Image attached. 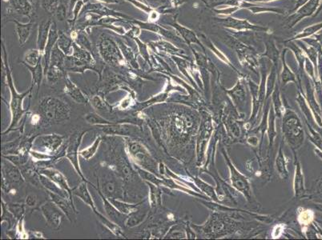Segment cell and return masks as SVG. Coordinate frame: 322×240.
Instances as JSON below:
<instances>
[{
    "mask_svg": "<svg viewBox=\"0 0 322 240\" xmlns=\"http://www.w3.org/2000/svg\"><path fill=\"white\" fill-rule=\"evenodd\" d=\"M2 56H3V70L5 72V78L7 80V85L9 87L10 92H11V101H10V109H11V113H12V122L10 125L9 128L2 132V135H6L11 131H13L14 128H16V126L18 125L19 120L22 119L23 114L27 112V110L23 109V100L32 93L33 86H31L27 91L23 93H18L16 91V87L14 86L13 80H12V71L10 69L9 64L7 60V54L6 48H5L4 43H2Z\"/></svg>",
    "mask_w": 322,
    "mask_h": 240,
    "instance_id": "6da1fadb",
    "label": "cell"
},
{
    "mask_svg": "<svg viewBox=\"0 0 322 240\" xmlns=\"http://www.w3.org/2000/svg\"><path fill=\"white\" fill-rule=\"evenodd\" d=\"M286 105L282 119L283 139L290 147L292 152H297L304 143V130L299 116L288 107L287 103Z\"/></svg>",
    "mask_w": 322,
    "mask_h": 240,
    "instance_id": "7a4b0ae2",
    "label": "cell"
},
{
    "mask_svg": "<svg viewBox=\"0 0 322 240\" xmlns=\"http://www.w3.org/2000/svg\"><path fill=\"white\" fill-rule=\"evenodd\" d=\"M39 110L41 116L48 122H64L70 119V107L58 98H43L39 103Z\"/></svg>",
    "mask_w": 322,
    "mask_h": 240,
    "instance_id": "3957f363",
    "label": "cell"
},
{
    "mask_svg": "<svg viewBox=\"0 0 322 240\" xmlns=\"http://www.w3.org/2000/svg\"><path fill=\"white\" fill-rule=\"evenodd\" d=\"M202 120L200 122V132L197 143V166L201 167L204 163L206 151L209 140L214 132L213 116L207 111H201Z\"/></svg>",
    "mask_w": 322,
    "mask_h": 240,
    "instance_id": "277c9868",
    "label": "cell"
},
{
    "mask_svg": "<svg viewBox=\"0 0 322 240\" xmlns=\"http://www.w3.org/2000/svg\"><path fill=\"white\" fill-rule=\"evenodd\" d=\"M221 153L223 156L225 158V163L227 164L228 168L230 172V180H231L232 187L241 193L250 204L254 203L255 200L252 195V188L250 184V180L247 177L241 174L236 167L234 166L233 163H232L231 159L229 158L227 151L225 149V147L221 148Z\"/></svg>",
    "mask_w": 322,
    "mask_h": 240,
    "instance_id": "5b68a950",
    "label": "cell"
},
{
    "mask_svg": "<svg viewBox=\"0 0 322 240\" xmlns=\"http://www.w3.org/2000/svg\"><path fill=\"white\" fill-rule=\"evenodd\" d=\"M87 132L88 131H83V132H76L73 134L72 137L67 142L66 147L64 150V152H62L61 154L58 155L56 158H54V160H58L63 157L67 158L72 164L73 168L79 174V176L81 178L82 180L87 182L88 184H92L89 183L86 178L84 177V174L82 172L81 168H80V163H79V154H80L79 147L81 144L82 138Z\"/></svg>",
    "mask_w": 322,
    "mask_h": 240,
    "instance_id": "8992f818",
    "label": "cell"
},
{
    "mask_svg": "<svg viewBox=\"0 0 322 240\" xmlns=\"http://www.w3.org/2000/svg\"><path fill=\"white\" fill-rule=\"evenodd\" d=\"M99 50L103 59L112 66H121L125 61L124 54H121L118 46L112 39L109 38L100 39Z\"/></svg>",
    "mask_w": 322,
    "mask_h": 240,
    "instance_id": "52a82bcc",
    "label": "cell"
},
{
    "mask_svg": "<svg viewBox=\"0 0 322 240\" xmlns=\"http://www.w3.org/2000/svg\"><path fill=\"white\" fill-rule=\"evenodd\" d=\"M127 149L132 159L136 161L140 165L153 172L154 168H156V163L150 155L149 152L145 147H143L139 142H132L128 141L127 143ZM154 173V172H153ZM155 174V173H154Z\"/></svg>",
    "mask_w": 322,
    "mask_h": 240,
    "instance_id": "ba28073f",
    "label": "cell"
},
{
    "mask_svg": "<svg viewBox=\"0 0 322 240\" xmlns=\"http://www.w3.org/2000/svg\"><path fill=\"white\" fill-rule=\"evenodd\" d=\"M39 210L45 218L48 227L54 230H58L60 227L63 218L66 216L61 209L52 200L46 202L39 207Z\"/></svg>",
    "mask_w": 322,
    "mask_h": 240,
    "instance_id": "9c48e42d",
    "label": "cell"
},
{
    "mask_svg": "<svg viewBox=\"0 0 322 240\" xmlns=\"http://www.w3.org/2000/svg\"><path fill=\"white\" fill-rule=\"evenodd\" d=\"M64 136L55 134L43 135L35 137L33 145L36 147H42L48 154H51L54 153L61 147L62 143H64Z\"/></svg>",
    "mask_w": 322,
    "mask_h": 240,
    "instance_id": "30bf717a",
    "label": "cell"
},
{
    "mask_svg": "<svg viewBox=\"0 0 322 240\" xmlns=\"http://www.w3.org/2000/svg\"><path fill=\"white\" fill-rule=\"evenodd\" d=\"M37 169H38L39 174L48 177L49 179L54 182L58 186L60 187L64 190H66L67 192L68 193V195H69V199H70L72 204L73 206H75L72 199V188H71L69 186L66 177L64 176V174H62L59 171L55 170L54 168H37Z\"/></svg>",
    "mask_w": 322,
    "mask_h": 240,
    "instance_id": "8fae6325",
    "label": "cell"
},
{
    "mask_svg": "<svg viewBox=\"0 0 322 240\" xmlns=\"http://www.w3.org/2000/svg\"><path fill=\"white\" fill-rule=\"evenodd\" d=\"M122 184L113 174L109 176L102 184L100 190L107 199H121L123 197Z\"/></svg>",
    "mask_w": 322,
    "mask_h": 240,
    "instance_id": "7c38bea8",
    "label": "cell"
},
{
    "mask_svg": "<svg viewBox=\"0 0 322 240\" xmlns=\"http://www.w3.org/2000/svg\"><path fill=\"white\" fill-rule=\"evenodd\" d=\"M2 179L10 184L12 183L19 184L24 181L23 174L21 172L20 168L18 166L15 165L12 162L8 160L2 161Z\"/></svg>",
    "mask_w": 322,
    "mask_h": 240,
    "instance_id": "4fadbf2b",
    "label": "cell"
},
{
    "mask_svg": "<svg viewBox=\"0 0 322 240\" xmlns=\"http://www.w3.org/2000/svg\"><path fill=\"white\" fill-rule=\"evenodd\" d=\"M293 153L294 155V165H295V174L293 179L294 197L302 198V196H304L305 193L304 174L302 171V164L297 157V152L293 151Z\"/></svg>",
    "mask_w": 322,
    "mask_h": 240,
    "instance_id": "5bb4252c",
    "label": "cell"
},
{
    "mask_svg": "<svg viewBox=\"0 0 322 240\" xmlns=\"http://www.w3.org/2000/svg\"><path fill=\"white\" fill-rule=\"evenodd\" d=\"M48 193L50 200L61 209L64 215H66V217L68 218V220L71 223H72L73 215L78 214V211L75 208V206H73L69 198L63 197L61 195L51 192V191H48Z\"/></svg>",
    "mask_w": 322,
    "mask_h": 240,
    "instance_id": "9a60e30c",
    "label": "cell"
},
{
    "mask_svg": "<svg viewBox=\"0 0 322 240\" xmlns=\"http://www.w3.org/2000/svg\"><path fill=\"white\" fill-rule=\"evenodd\" d=\"M275 120H276V115H275L274 110L271 105L270 108L269 115H268V152H267V159L266 161L268 162V168H272V152L274 144L275 139L277 138V132L276 130V125H275Z\"/></svg>",
    "mask_w": 322,
    "mask_h": 240,
    "instance_id": "2e32d148",
    "label": "cell"
},
{
    "mask_svg": "<svg viewBox=\"0 0 322 240\" xmlns=\"http://www.w3.org/2000/svg\"><path fill=\"white\" fill-rule=\"evenodd\" d=\"M103 132L107 135L117 136H131L138 131V127L132 124L114 122L112 124L100 126Z\"/></svg>",
    "mask_w": 322,
    "mask_h": 240,
    "instance_id": "e0dca14e",
    "label": "cell"
},
{
    "mask_svg": "<svg viewBox=\"0 0 322 240\" xmlns=\"http://www.w3.org/2000/svg\"><path fill=\"white\" fill-rule=\"evenodd\" d=\"M65 93L77 103L81 104H88L89 102V98L84 95L80 89L68 78V75H65Z\"/></svg>",
    "mask_w": 322,
    "mask_h": 240,
    "instance_id": "ac0fdd59",
    "label": "cell"
},
{
    "mask_svg": "<svg viewBox=\"0 0 322 240\" xmlns=\"http://www.w3.org/2000/svg\"><path fill=\"white\" fill-rule=\"evenodd\" d=\"M53 21L51 18L41 21L38 29L37 35V49L43 54L45 51L46 45L48 43L49 33H50L51 26Z\"/></svg>",
    "mask_w": 322,
    "mask_h": 240,
    "instance_id": "d6986e66",
    "label": "cell"
},
{
    "mask_svg": "<svg viewBox=\"0 0 322 240\" xmlns=\"http://www.w3.org/2000/svg\"><path fill=\"white\" fill-rule=\"evenodd\" d=\"M12 12L19 16L31 18L33 15V5L29 0H7Z\"/></svg>",
    "mask_w": 322,
    "mask_h": 240,
    "instance_id": "ffe728a7",
    "label": "cell"
},
{
    "mask_svg": "<svg viewBox=\"0 0 322 240\" xmlns=\"http://www.w3.org/2000/svg\"><path fill=\"white\" fill-rule=\"evenodd\" d=\"M10 22L15 23L16 25V32L18 36V43L21 47L25 45L27 40L29 39L30 35L32 34V31L33 29L34 23L32 21H30L29 23H22L18 22L16 19H11Z\"/></svg>",
    "mask_w": 322,
    "mask_h": 240,
    "instance_id": "44dd1931",
    "label": "cell"
},
{
    "mask_svg": "<svg viewBox=\"0 0 322 240\" xmlns=\"http://www.w3.org/2000/svg\"><path fill=\"white\" fill-rule=\"evenodd\" d=\"M270 108H271V103H266V106L264 107L265 111H264L263 117L261 120V123L259 125L258 127H256V129H251L248 132L249 134H261V138L260 144H259V156L261 155V150H262V143H263L264 137H265V134L268 130V115H269Z\"/></svg>",
    "mask_w": 322,
    "mask_h": 240,
    "instance_id": "7402d4cb",
    "label": "cell"
},
{
    "mask_svg": "<svg viewBox=\"0 0 322 240\" xmlns=\"http://www.w3.org/2000/svg\"><path fill=\"white\" fill-rule=\"evenodd\" d=\"M87 184H88L87 182L83 181L79 186L75 188H72L73 195L80 198V200L84 202V204L90 206L91 210L94 211L95 210H97V209L95 207V203H94L93 200H92L91 194L89 192Z\"/></svg>",
    "mask_w": 322,
    "mask_h": 240,
    "instance_id": "603a6c76",
    "label": "cell"
},
{
    "mask_svg": "<svg viewBox=\"0 0 322 240\" xmlns=\"http://www.w3.org/2000/svg\"><path fill=\"white\" fill-rule=\"evenodd\" d=\"M230 96L233 105L236 109H242L245 103V91L241 82L239 81L236 86L231 90L225 91Z\"/></svg>",
    "mask_w": 322,
    "mask_h": 240,
    "instance_id": "cb8c5ba5",
    "label": "cell"
},
{
    "mask_svg": "<svg viewBox=\"0 0 322 240\" xmlns=\"http://www.w3.org/2000/svg\"><path fill=\"white\" fill-rule=\"evenodd\" d=\"M283 143L284 139L280 144L278 154H277V159L275 160V165H276V169H277V173L281 177V179H287L288 178V168H287L288 159L284 153Z\"/></svg>",
    "mask_w": 322,
    "mask_h": 240,
    "instance_id": "d4e9b609",
    "label": "cell"
},
{
    "mask_svg": "<svg viewBox=\"0 0 322 240\" xmlns=\"http://www.w3.org/2000/svg\"><path fill=\"white\" fill-rule=\"evenodd\" d=\"M19 168L26 181L29 182L30 184L37 188H43L40 182V174L38 171L37 168H35L34 166L32 165H23Z\"/></svg>",
    "mask_w": 322,
    "mask_h": 240,
    "instance_id": "484cf974",
    "label": "cell"
},
{
    "mask_svg": "<svg viewBox=\"0 0 322 240\" xmlns=\"http://www.w3.org/2000/svg\"><path fill=\"white\" fill-rule=\"evenodd\" d=\"M189 179H192L193 183L195 184L196 186H197V188L201 191L205 193L208 195V197L210 198L211 200L216 202V203H220V198L218 197L216 190H215V188L214 187H212L211 185H209V184H207L205 182L203 181L201 179H200L197 176L190 175Z\"/></svg>",
    "mask_w": 322,
    "mask_h": 240,
    "instance_id": "4316f807",
    "label": "cell"
},
{
    "mask_svg": "<svg viewBox=\"0 0 322 240\" xmlns=\"http://www.w3.org/2000/svg\"><path fill=\"white\" fill-rule=\"evenodd\" d=\"M148 209L144 208L143 210H141L138 207L136 211L128 215L127 219L125 220V226L130 227V228L138 226L146 220V218L148 216Z\"/></svg>",
    "mask_w": 322,
    "mask_h": 240,
    "instance_id": "83f0119b",
    "label": "cell"
},
{
    "mask_svg": "<svg viewBox=\"0 0 322 240\" xmlns=\"http://www.w3.org/2000/svg\"><path fill=\"white\" fill-rule=\"evenodd\" d=\"M23 65L29 70L30 72L32 74V85L33 87L34 86H37V91H39V87H40L41 83L43 80V75H44V68H43V60L39 62V64H37L36 66L32 67L30 65H27L25 63L21 62Z\"/></svg>",
    "mask_w": 322,
    "mask_h": 240,
    "instance_id": "f1b7e54d",
    "label": "cell"
},
{
    "mask_svg": "<svg viewBox=\"0 0 322 240\" xmlns=\"http://www.w3.org/2000/svg\"><path fill=\"white\" fill-rule=\"evenodd\" d=\"M95 216L98 218L103 225L108 229L109 231H111L114 236H116L118 238H125V234L123 233L122 229L120 227L119 225L116 224L112 220H109L108 218L105 217V215L100 213L97 210L93 211Z\"/></svg>",
    "mask_w": 322,
    "mask_h": 240,
    "instance_id": "f546056e",
    "label": "cell"
},
{
    "mask_svg": "<svg viewBox=\"0 0 322 240\" xmlns=\"http://www.w3.org/2000/svg\"><path fill=\"white\" fill-rule=\"evenodd\" d=\"M98 193L100 194V197L102 199L103 204H104V208H105L106 214L109 218H111V220H119L124 216V214L121 213L120 211L116 209V206H114L113 204H111L110 200L103 194L102 191L100 190V188L98 187L96 188Z\"/></svg>",
    "mask_w": 322,
    "mask_h": 240,
    "instance_id": "4dcf8cb0",
    "label": "cell"
},
{
    "mask_svg": "<svg viewBox=\"0 0 322 240\" xmlns=\"http://www.w3.org/2000/svg\"><path fill=\"white\" fill-rule=\"evenodd\" d=\"M73 43L74 40L72 39V37H68L64 32L59 31V39L57 41L56 44L67 57L72 55L74 51Z\"/></svg>",
    "mask_w": 322,
    "mask_h": 240,
    "instance_id": "1f68e13d",
    "label": "cell"
},
{
    "mask_svg": "<svg viewBox=\"0 0 322 240\" xmlns=\"http://www.w3.org/2000/svg\"><path fill=\"white\" fill-rule=\"evenodd\" d=\"M40 182L43 188H45L46 190H48V191L55 193V194L61 195L63 197L69 198V195H68V193L67 192L66 190H64L60 187L58 186L54 182H53L52 179H49L48 177L40 174Z\"/></svg>",
    "mask_w": 322,
    "mask_h": 240,
    "instance_id": "d6a6232c",
    "label": "cell"
},
{
    "mask_svg": "<svg viewBox=\"0 0 322 240\" xmlns=\"http://www.w3.org/2000/svg\"><path fill=\"white\" fill-rule=\"evenodd\" d=\"M108 200H110L111 204H113L114 206H116V209L120 212L125 215H128L136 211V209L138 208L140 205L142 204V203L134 204H128L126 202L119 200L118 199H108Z\"/></svg>",
    "mask_w": 322,
    "mask_h": 240,
    "instance_id": "836d02e7",
    "label": "cell"
},
{
    "mask_svg": "<svg viewBox=\"0 0 322 240\" xmlns=\"http://www.w3.org/2000/svg\"><path fill=\"white\" fill-rule=\"evenodd\" d=\"M168 92L169 91H164V92L160 93L159 95L153 96V97L151 98V99L147 100L145 102L140 103H136V104L133 106L132 108L136 109V111H141L143 109L147 108V107H150V106H152V105L155 104V103L164 102L168 98Z\"/></svg>",
    "mask_w": 322,
    "mask_h": 240,
    "instance_id": "e575fe53",
    "label": "cell"
},
{
    "mask_svg": "<svg viewBox=\"0 0 322 240\" xmlns=\"http://www.w3.org/2000/svg\"><path fill=\"white\" fill-rule=\"evenodd\" d=\"M150 188L149 205L151 208H157L161 206V193L162 190L161 187L156 186L155 184L147 182Z\"/></svg>",
    "mask_w": 322,
    "mask_h": 240,
    "instance_id": "d590c367",
    "label": "cell"
},
{
    "mask_svg": "<svg viewBox=\"0 0 322 240\" xmlns=\"http://www.w3.org/2000/svg\"><path fill=\"white\" fill-rule=\"evenodd\" d=\"M272 107L274 110L275 115L277 118L281 119L285 112V104L282 103V98L280 95L279 87L276 86L272 94Z\"/></svg>",
    "mask_w": 322,
    "mask_h": 240,
    "instance_id": "8d00e7d4",
    "label": "cell"
},
{
    "mask_svg": "<svg viewBox=\"0 0 322 240\" xmlns=\"http://www.w3.org/2000/svg\"><path fill=\"white\" fill-rule=\"evenodd\" d=\"M116 170L124 181H130L134 174V171L128 162L125 159H121L119 162L116 167Z\"/></svg>",
    "mask_w": 322,
    "mask_h": 240,
    "instance_id": "74e56055",
    "label": "cell"
},
{
    "mask_svg": "<svg viewBox=\"0 0 322 240\" xmlns=\"http://www.w3.org/2000/svg\"><path fill=\"white\" fill-rule=\"evenodd\" d=\"M23 58H24V60L22 62L30 66L35 67L36 66L39 62L42 61L43 54H41L40 51L37 48H36V49H31L28 51L27 52L25 53Z\"/></svg>",
    "mask_w": 322,
    "mask_h": 240,
    "instance_id": "f35d334b",
    "label": "cell"
},
{
    "mask_svg": "<svg viewBox=\"0 0 322 240\" xmlns=\"http://www.w3.org/2000/svg\"><path fill=\"white\" fill-rule=\"evenodd\" d=\"M87 122L91 125H95V126H105V125H110L114 123L113 122H111L106 119L103 118L102 116L98 115L95 112H90V113L87 114L86 116L84 117Z\"/></svg>",
    "mask_w": 322,
    "mask_h": 240,
    "instance_id": "ab89813d",
    "label": "cell"
},
{
    "mask_svg": "<svg viewBox=\"0 0 322 240\" xmlns=\"http://www.w3.org/2000/svg\"><path fill=\"white\" fill-rule=\"evenodd\" d=\"M101 140H102L101 137L98 136L97 138H95V140L94 141V143H92V145L88 147L86 149L82 150L79 152L80 155L86 160H90L97 152L98 148L100 147V143H101Z\"/></svg>",
    "mask_w": 322,
    "mask_h": 240,
    "instance_id": "60d3db41",
    "label": "cell"
},
{
    "mask_svg": "<svg viewBox=\"0 0 322 240\" xmlns=\"http://www.w3.org/2000/svg\"><path fill=\"white\" fill-rule=\"evenodd\" d=\"M2 158L12 162L15 165L21 167V166L27 164V161H28V154H2Z\"/></svg>",
    "mask_w": 322,
    "mask_h": 240,
    "instance_id": "b9f144b4",
    "label": "cell"
},
{
    "mask_svg": "<svg viewBox=\"0 0 322 240\" xmlns=\"http://www.w3.org/2000/svg\"><path fill=\"white\" fill-rule=\"evenodd\" d=\"M9 211L13 214L16 220H19L25 213V205L23 204H7Z\"/></svg>",
    "mask_w": 322,
    "mask_h": 240,
    "instance_id": "7bdbcfd3",
    "label": "cell"
},
{
    "mask_svg": "<svg viewBox=\"0 0 322 240\" xmlns=\"http://www.w3.org/2000/svg\"><path fill=\"white\" fill-rule=\"evenodd\" d=\"M2 215L1 217V222H4L7 221L9 224V229L12 228V225L16 221V217L14 216L13 214L9 211V209L7 207V204L5 203L3 200H2Z\"/></svg>",
    "mask_w": 322,
    "mask_h": 240,
    "instance_id": "ee69618b",
    "label": "cell"
},
{
    "mask_svg": "<svg viewBox=\"0 0 322 240\" xmlns=\"http://www.w3.org/2000/svg\"><path fill=\"white\" fill-rule=\"evenodd\" d=\"M60 2H61L59 0H42L41 6L45 12L54 16V12L56 11L57 7H59Z\"/></svg>",
    "mask_w": 322,
    "mask_h": 240,
    "instance_id": "f6af8a7d",
    "label": "cell"
},
{
    "mask_svg": "<svg viewBox=\"0 0 322 240\" xmlns=\"http://www.w3.org/2000/svg\"><path fill=\"white\" fill-rule=\"evenodd\" d=\"M185 237L187 238L184 231L182 230L179 225H176L173 228L170 229L164 239H184Z\"/></svg>",
    "mask_w": 322,
    "mask_h": 240,
    "instance_id": "bcb514c9",
    "label": "cell"
},
{
    "mask_svg": "<svg viewBox=\"0 0 322 240\" xmlns=\"http://www.w3.org/2000/svg\"><path fill=\"white\" fill-rule=\"evenodd\" d=\"M305 123H306L307 127H308V129L309 131V138L311 142L314 143L321 150H322V139L321 138L320 136L311 127L310 125L309 124V122L307 120H305Z\"/></svg>",
    "mask_w": 322,
    "mask_h": 240,
    "instance_id": "7dc6e473",
    "label": "cell"
},
{
    "mask_svg": "<svg viewBox=\"0 0 322 240\" xmlns=\"http://www.w3.org/2000/svg\"><path fill=\"white\" fill-rule=\"evenodd\" d=\"M282 83L284 85L287 84L289 81L296 82L295 75L291 71L290 69L286 66V64H284L283 73H282Z\"/></svg>",
    "mask_w": 322,
    "mask_h": 240,
    "instance_id": "c3c4849f",
    "label": "cell"
},
{
    "mask_svg": "<svg viewBox=\"0 0 322 240\" xmlns=\"http://www.w3.org/2000/svg\"><path fill=\"white\" fill-rule=\"evenodd\" d=\"M54 16L59 21L65 20L67 16L66 6L64 2H60L59 7H57L56 11L54 12Z\"/></svg>",
    "mask_w": 322,
    "mask_h": 240,
    "instance_id": "681fc988",
    "label": "cell"
},
{
    "mask_svg": "<svg viewBox=\"0 0 322 240\" xmlns=\"http://www.w3.org/2000/svg\"><path fill=\"white\" fill-rule=\"evenodd\" d=\"M135 104H136V103L134 102V96L129 95L127 97L125 98V100L121 101L118 107L121 110H126V109L129 108V107L132 108Z\"/></svg>",
    "mask_w": 322,
    "mask_h": 240,
    "instance_id": "f907efd6",
    "label": "cell"
},
{
    "mask_svg": "<svg viewBox=\"0 0 322 240\" xmlns=\"http://www.w3.org/2000/svg\"><path fill=\"white\" fill-rule=\"evenodd\" d=\"M91 104L95 108L98 109V110H105L106 109V103H105L104 101H103L102 99L98 96V95H95L91 100Z\"/></svg>",
    "mask_w": 322,
    "mask_h": 240,
    "instance_id": "816d5d0a",
    "label": "cell"
},
{
    "mask_svg": "<svg viewBox=\"0 0 322 240\" xmlns=\"http://www.w3.org/2000/svg\"><path fill=\"white\" fill-rule=\"evenodd\" d=\"M25 204L28 207L32 209H36L37 204H38V199L36 195L34 194H30L26 198Z\"/></svg>",
    "mask_w": 322,
    "mask_h": 240,
    "instance_id": "f5cc1de1",
    "label": "cell"
},
{
    "mask_svg": "<svg viewBox=\"0 0 322 240\" xmlns=\"http://www.w3.org/2000/svg\"><path fill=\"white\" fill-rule=\"evenodd\" d=\"M246 143H249L252 147H256L258 146V138L255 136H249L246 138Z\"/></svg>",
    "mask_w": 322,
    "mask_h": 240,
    "instance_id": "db71d44e",
    "label": "cell"
},
{
    "mask_svg": "<svg viewBox=\"0 0 322 240\" xmlns=\"http://www.w3.org/2000/svg\"><path fill=\"white\" fill-rule=\"evenodd\" d=\"M105 3H119L120 0H97Z\"/></svg>",
    "mask_w": 322,
    "mask_h": 240,
    "instance_id": "11a10c76",
    "label": "cell"
}]
</instances>
